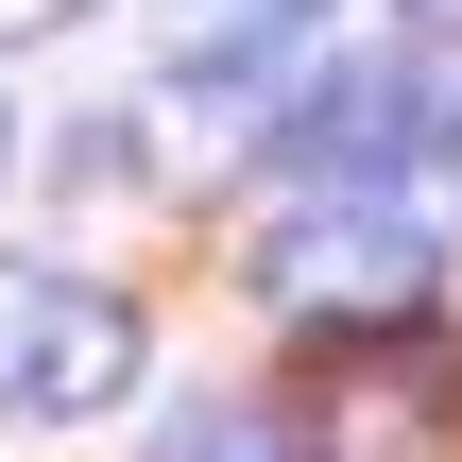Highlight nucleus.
I'll return each instance as SVG.
<instances>
[{"mask_svg":"<svg viewBox=\"0 0 462 462\" xmlns=\"http://www.w3.org/2000/svg\"><path fill=\"white\" fill-rule=\"evenodd\" d=\"M446 291V240L394 206V189H309L274 240H257V309L309 326V343H377V326H429Z\"/></svg>","mask_w":462,"mask_h":462,"instance_id":"f257e3e1","label":"nucleus"},{"mask_svg":"<svg viewBox=\"0 0 462 462\" xmlns=\"http://www.w3.org/2000/svg\"><path fill=\"white\" fill-rule=\"evenodd\" d=\"M137 394V309L69 257H0V411L17 429H86Z\"/></svg>","mask_w":462,"mask_h":462,"instance_id":"f03ea898","label":"nucleus"},{"mask_svg":"<svg viewBox=\"0 0 462 462\" xmlns=\"http://www.w3.org/2000/svg\"><path fill=\"white\" fill-rule=\"evenodd\" d=\"M274 154H291V189H394L411 154H462V86L394 69V51H326V69H291Z\"/></svg>","mask_w":462,"mask_h":462,"instance_id":"7ed1b4c3","label":"nucleus"},{"mask_svg":"<svg viewBox=\"0 0 462 462\" xmlns=\"http://www.w3.org/2000/svg\"><path fill=\"white\" fill-rule=\"evenodd\" d=\"M446 429H462V394L411 360V326H377V360L309 411V462H446Z\"/></svg>","mask_w":462,"mask_h":462,"instance_id":"20e7f679","label":"nucleus"},{"mask_svg":"<svg viewBox=\"0 0 462 462\" xmlns=\"http://www.w3.org/2000/svg\"><path fill=\"white\" fill-rule=\"evenodd\" d=\"M274 51H291V0H171V69L189 86H240Z\"/></svg>","mask_w":462,"mask_h":462,"instance_id":"39448f33","label":"nucleus"},{"mask_svg":"<svg viewBox=\"0 0 462 462\" xmlns=\"http://www.w3.org/2000/svg\"><path fill=\"white\" fill-rule=\"evenodd\" d=\"M154 462H291V429H274V411H223V394H189V411L154 429Z\"/></svg>","mask_w":462,"mask_h":462,"instance_id":"423d86ee","label":"nucleus"},{"mask_svg":"<svg viewBox=\"0 0 462 462\" xmlns=\"http://www.w3.org/2000/svg\"><path fill=\"white\" fill-rule=\"evenodd\" d=\"M0 17H51V0H0Z\"/></svg>","mask_w":462,"mask_h":462,"instance_id":"0eeeda50","label":"nucleus"},{"mask_svg":"<svg viewBox=\"0 0 462 462\" xmlns=\"http://www.w3.org/2000/svg\"><path fill=\"white\" fill-rule=\"evenodd\" d=\"M411 17H462V0H411Z\"/></svg>","mask_w":462,"mask_h":462,"instance_id":"6e6552de","label":"nucleus"}]
</instances>
